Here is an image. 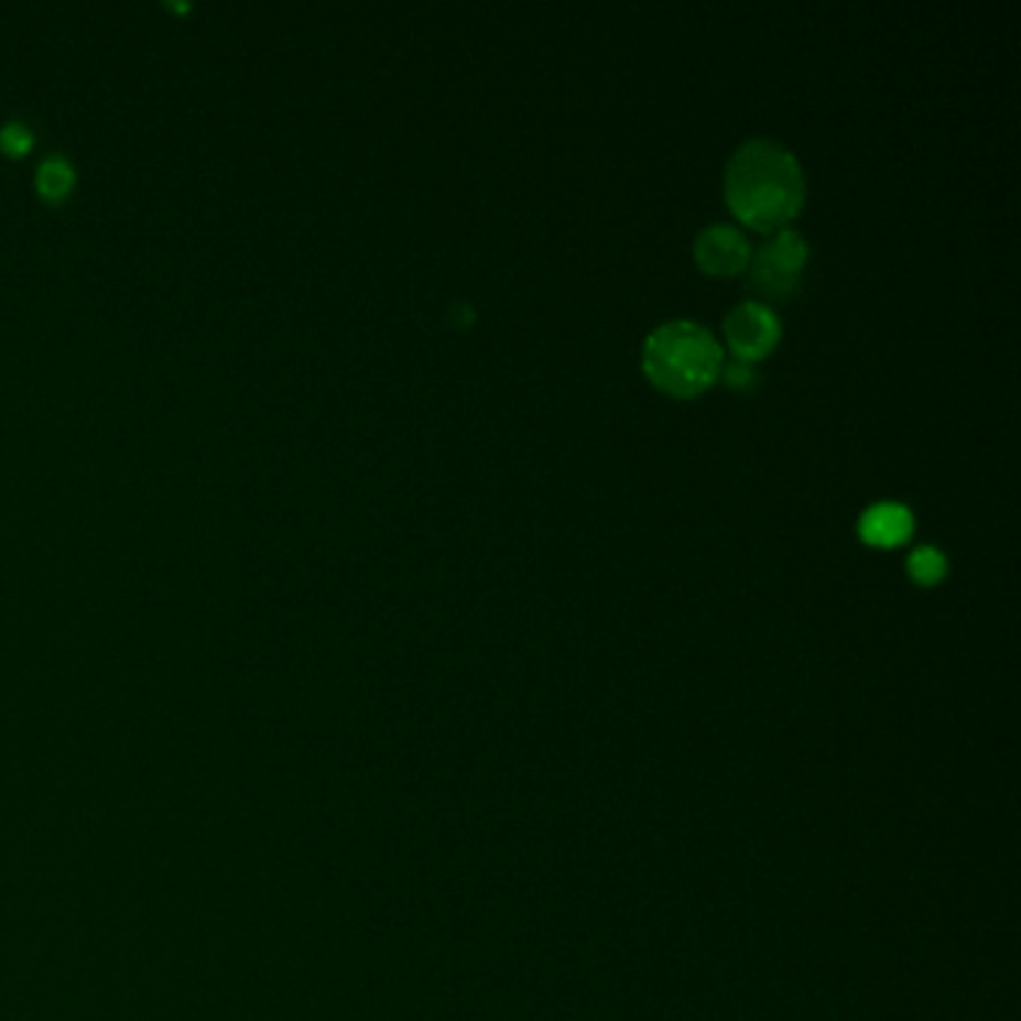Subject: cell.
<instances>
[{"mask_svg":"<svg viewBox=\"0 0 1021 1021\" xmlns=\"http://www.w3.org/2000/svg\"><path fill=\"white\" fill-rule=\"evenodd\" d=\"M947 573V557L935 545H920L908 554V575L916 585H937Z\"/></svg>","mask_w":1021,"mask_h":1021,"instance_id":"cell-8","label":"cell"},{"mask_svg":"<svg viewBox=\"0 0 1021 1021\" xmlns=\"http://www.w3.org/2000/svg\"><path fill=\"white\" fill-rule=\"evenodd\" d=\"M779 333H782V327H779L773 309L758 303V300H746L725 318V336H728V345L737 354V360L752 362L767 357L776 348Z\"/></svg>","mask_w":1021,"mask_h":1021,"instance_id":"cell-4","label":"cell"},{"mask_svg":"<svg viewBox=\"0 0 1021 1021\" xmlns=\"http://www.w3.org/2000/svg\"><path fill=\"white\" fill-rule=\"evenodd\" d=\"M808 246L797 231H788L779 228L776 235L770 237L756 258H749V287L758 291L761 297L782 300L794 294V287L800 285L803 276V267H806Z\"/></svg>","mask_w":1021,"mask_h":1021,"instance_id":"cell-3","label":"cell"},{"mask_svg":"<svg viewBox=\"0 0 1021 1021\" xmlns=\"http://www.w3.org/2000/svg\"><path fill=\"white\" fill-rule=\"evenodd\" d=\"M644 372L674 395H695L723 372V348L695 321H669L644 341Z\"/></svg>","mask_w":1021,"mask_h":1021,"instance_id":"cell-2","label":"cell"},{"mask_svg":"<svg viewBox=\"0 0 1021 1021\" xmlns=\"http://www.w3.org/2000/svg\"><path fill=\"white\" fill-rule=\"evenodd\" d=\"M911 531H914V515H911L908 507L895 503V500L875 503V507H869V510L862 512L860 519L862 540L872 545H881V548L904 543V540L911 536Z\"/></svg>","mask_w":1021,"mask_h":1021,"instance_id":"cell-6","label":"cell"},{"mask_svg":"<svg viewBox=\"0 0 1021 1021\" xmlns=\"http://www.w3.org/2000/svg\"><path fill=\"white\" fill-rule=\"evenodd\" d=\"M725 198L746 225L776 231L800 214L806 198L797 156L779 141H746L725 171Z\"/></svg>","mask_w":1021,"mask_h":1021,"instance_id":"cell-1","label":"cell"},{"mask_svg":"<svg viewBox=\"0 0 1021 1021\" xmlns=\"http://www.w3.org/2000/svg\"><path fill=\"white\" fill-rule=\"evenodd\" d=\"M725 383L728 387H735V390H749V387H756L758 383V372L752 362L746 360H731L728 366H723Z\"/></svg>","mask_w":1021,"mask_h":1021,"instance_id":"cell-10","label":"cell"},{"mask_svg":"<svg viewBox=\"0 0 1021 1021\" xmlns=\"http://www.w3.org/2000/svg\"><path fill=\"white\" fill-rule=\"evenodd\" d=\"M749 258H752L749 240L735 225H710L695 237V261L704 273L731 276V273L746 270Z\"/></svg>","mask_w":1021,"mask_h":1021,"instance_id":"cell-5","label":"cell"},{"mask_svg":"<svg viewBox=\"0 0 1021 1021\" xmlns=\"http://www.w3.org/2000/svg\"><path fill=\"white\" fill-rule=\"evenodd\" d=\"M75 181V171L73 162L61 156V153H52V156H45L40 162V169H36V189L43 192L45 198H64L69 186Z\"/></svg>","mask_w":1021,"mask_h":1021,"instance_id":"cell-7","label":"cell"},{"mask_svg":"<svg viewBox=\"0 0 1021 1021\" xmlns=\"http://www.w3.org/2000/svg\"><path fill=\"white\" fill-rule=\"evenodd\" d=\"M33 144V129L31 123H24V120H7L3 127H0V148L3 153H10V156H22L28 153Z\"/></svg>","mask_w":1021,"mask_h":1021,"instance_id":"cell-9","label":"cell"}]
</instances>
